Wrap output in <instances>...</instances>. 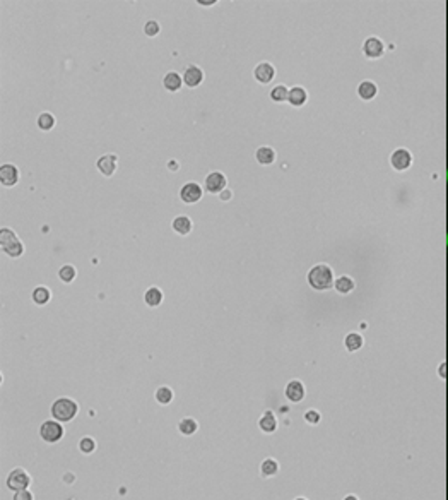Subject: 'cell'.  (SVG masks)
Wrapping results in <instances>:
<instances>
[{"instance_id":"cell-1","label":"cell","mask_w":448,"mask_h":500,"mask_svg":"<svg viewBox=\"0 0 448 500\" xmlns=\"http://www.w3.org/2000/svg\"><path fill=\"white\" fill-rule=\"evenodd\" d=\"M77 413H79V404H77V401H74L70 398L55 399L50 408L51 418L60 421V423H70L77 416Z\"/></svg>"},{"instance_id":"cell-2","label":"cell","mask_w":448,"mask_h":500,"mask_svg":"<svg viewBox=\"0 0 448 500\" xmlns=\"http://www.w3.org/2000/svg\"><path fill=\"white\" fill-rule=\"evenodd\" d=\"M308 283L312 288L318 290V292H323V290H328L332 285H334V272L325 264H318V266L312 267L308 272Z\"/></svg>"},{"instance_id":"cell-3","label":"cell","mask_w":448,"mask_h":500,"mask_svg":"<svg viewBox=\"0 0 448 500\" xmlns=\"http://www.w3.org/2000/svg\"><path fill=\"white\" fill-rule=\"evenodd\" d=\"M63 434H65V430H63V423L53 420V418H51V420L43 421L41 427H40V437L43 442H46V444L60 442V440L63 439Z\"/></svg>"},{"instance_id":"cell-4","label":"cell","mask_w":448,"mask_h":500,"mask_svg":"<svg viewBox=\"0 0 448 500\" xmlns=\"http://www.w3.org/2000/svg\"><path fill=\"white\" fill-rule=\"evenodd\" d=\"M31 476L26 469L22 468H14L12 471L7 475L5 478V487L9 488L10 492H21V490H28L31 487Z\"/></svg>"},{"instance_id":"cell-5","label":"cell","mask_w":448,"mask_h":500,"mask_svg":"<svg viewBox=\"0 0 448 500\" xmlns=\"http://www.w3.org/2000/svg\"><path fill=\"white\" fill-rule=\"evenodd\" d=\"M284 396L289 402H301L306 396L305 384L301 380H289L284 387Z\"/></svg>"},{"instance_id":"cell-6","label":"cell","mask_w":448,"mask_h":500,"mask_svg":"<svg viewBox=\"0 0 448 500\" xmlns=\"http://www.w3.org/2000/svg\"><path fill=\"white\" fill-rule=\"evenodd\" d=\"M180 199L185 204H195L202 199V187L195 182H188L180 189Z\"/></svg>"},{"instance_id":"cell-7","label":"cell","mask_w":448,"mask_h":500,"mask_svg":"<svg viewBox=\"0 0 448 500\" xmlns=\"http://www.w3.org/2000/svg\"><path fill=\"white\" fill-rule=\"evenodd\" d=\"M226 185H227L226 177H224L221 171H211L205 177V189L211 194H221L226 189Z\"/></svg>"},{"instance_id":"cell-8","label":"cell","mask_w":448,"mask_h":500,"mask_svg":"<svg viewBox=\"0 0 448 500\" xmlns=\"http://www.w3.org/2000/svg\"><path fill=\"white\" fill-rule=\"evenodd\" d=\"M277 427H279V421H277V416H275V413L272 411V409H265V411L262 413V416L259 418V428H260V432L270 435V434H274V432L277 430Z\"/></svg>"},{"instance_id":"cell-9","label":"cell","mask_w":448,"mask_h":500,"mask_svg":"<svg viewBox=\"0 0 448 500\" xmlns=\"http://www.w3.org/2000/svg\"><path fill=\"white\" fill-rule=\"evenodd\" d=\"M19 180V170L17 166L10 165V163H5V165L0 166V182H2L3 187H12V185L17 184Z\"/></svg>"},{"instance_id":"cell-10","label":"cell","mask_w":448,"mask_h":500,"mask_svg":"<svg viewBox=\"0 0 448 500\" xmlns=\"http://www.w3.org/2000/svg\"><path fill=\"white\" fill-rule=\"evenodd\" d=\"M253 76H255V79L259 81V83L267 84V83H270V81L274 79L275 69H274V65H272V63L260 62L259 65L255 67V70H253Z\"/></svg>"},{"instance_id":"cell-11","label":"cell","mask_w":448,"mask_h":500,"mask_svg":"<svg viewBox=\"0 0 448 500\" xmlns=\"http://www.w3.org/2000/svg\"><path fill=\"white\" fill-rule=\"evenodd\" d=\"M204 81V70L197 65H188L183 72V83L188 88H197Z\"/></svg>"},{"instance_id":"cell-12","label":"cell","mask_w":448,"mask_h":500,"mask_svg":"<svg viewBox=\"0 0 448 500\" xmlns=\"http://www.w3.org/2000/svg\"><path fill=\"white\" fill-rule=\"evenodd\" d=\"M177 430L183 437H192V435H195L199 432V421L192 416H185L177 423Z\"/></svg>"},{"instance_id":"cell-13","label":"cell","mask_w":448,"mask_h":500,"mask_svg":"<svg viewBox=\"0 0 448 500\" xmlns=\"http://www.w3.org/2000/svg\"><path fill=\"white\" fill-rule=\"evenodd\" d=\"M410 161H412V158H410V152L407 149H397L392 154V166L399 171H404L405 168H409Z\"/></svg>"},{"instance_id":"cell-14","label":"cell","mask_w":448,"mask_h":500,"mask_svg":"<svg viewBox=\"0 0 448 500\" xmlns=\"http://www.w3.org/2000/svg\"><path fill=\"white\" fill-rule=\"evenodd\" d=\"M96 166H98V170L101 171L104 177H111V175L115 173V170H117V156L115 154H104L98 159Z\"/></svg>"},{"instance_id":"cell-15","label":"cell","mask_w":448,"mask_h":500,"mask_svg":"<svg viewBox=\"0 0 448 500\" xmlns=\"http://www.w3.org/2000/svg\"><path fill=\"white\" fill-rule=\"evenodd\" d=\"M363 50H364V53H366V57H369V58H378V57H382L385 47H383V43L380 42L378 38H368L366 42H364Z\"/></svg>"},{"instance_id":"cell-16","label":"cell","mask_w":448,"mask_h":500,"mask_svg":"<svg viewBox=\"0 0 448 500\" xmlns=\"http://www.w3.org/2000/svg\"><path fill=\"white\" fill-rule=\"evenodd\" d=\"M260 476L262 478H272L279 473V462L277 459L274 457H265L262 462H260Z\"/></svg>"},{"instance_id":"cell-17","label":"cell","mask_w":448,"mask_h":500,"mask_svg":"<svg viewBox=\"0 0 448 500\" xmlns=\"http://www.w3.org/2000/svg\"><path fill=\"white\" fill-rule=\"evenodd\" d=\"M144 301H145V305L151 307V308L159 307L161 301H163V292L159 288H156V286H151V288H149L144 295Z\"/></svg>"},{"instance_id":"cell-18","label":"cell","mask_w":448,"mask_h":500,"mask_svg":"<svg viewBox=\"0 0 448 500\" xmlns=\"http://www.w3.org/2000/svg\"><path fill=\"white\" fill-rule=\"evenodd\" d=\"M181 83H183V76H180L178 72H168L166 76H164V79H163V84H164V88L168 89V91H171V93H175V91H178V89L181 88Z\"/></svg>"},{"instance_id":"cell-19","label":"cell","mask_w":448,"mask_h":500,"mask_svg":"<svg viewBox=\"0 0 448 500\" xmlns=\"http://www.w3.org/2000/svg\"><path fill=\"white\" fill-rule=\"evenodd\" d=\"M173 398H175V394H173V389H171V387H168V386H161V387H158V389H156V393H154V399H156V402H158V404H161V406H168V404H171V401H173Z\"/></svg>"},{"instance_id":"cell-20","label":"cell","mask_w":448,"mask_h":500,"mask_svg":"<svg viewBox=\"0 0 448 500\" xmlns=\"http://www.w3.org/2000/svg\"><path fill=\"white\" fill-rule=\"evenodd\" d=\"M255 158L260 165H272L275 161V151L270 146H262L257 149Z\"/></svg>"},{"instance_id":"cell-21","label":"cell","mask_w":448,"mask_h":500,"mask_svg":"<svg viewBox=\"0 0 448 500\" xmlns=\"http://www.w3.org/2000/svg\"><path fill=\"white\" fill-rule=\"evenodd\" d=\"M192 221H190L188 216H177L173 219V230L180 235H188L192 231Z\"/></svg>"},{"instance_id":"cell-22","label":"cell","mask_w":448,"mask_h":500,"mask_svg":"<svg viewBox=\"0 0 448 500\" xmlns=\"http://www.w3.org/2000/svg\"><path fill=\"white\" fill-rule=\"evenodd\" d=\"M31 298H33V301H35L36 305H46L48 301H50V298H51V293H50V290H48L46 286H36V288L33 290V293H31Z\"/></svg>"},{"instance_id":"cell-23","label":"cell","mask_w":448,"mask_h":500,"mask_svg":"<svg viewBox=\"0 0 448 500\" xmlns=\"http://www.w3.org/2000/svg\"><path fill=\"white\" fill-rule=\"evenodd\" d=\"M306 98H308V95H306L305 89L296 86V88L289 89V100L287 101L293 104V106H301V104L306 103Z\"/></svg>"},{"instance_id":"cell-24","label":"cell","mask_w":448,"mask_h":500,"mask_svg":"<svg viewBox=\"0 0 448 500\" xmlns=\"http://www.w3.org/2000/svg\"><path fill=\"white\" fill-rule=\"evenodd\" d=\"M334 286L341 295H347L354 290V281H353V278H349V276H341V278L335 279Z\"/></svg>"},{"instance_id":"cell-25","label":"cell","mask_w":448,"mask_h":500,"mask_svg":"<svg viewBox=\"0 0 448 500\" xmlns=\"http://www.w3.org/2000/svg\"><path fill=\"white\" fill-rule=\"evenodd\" d=\"M344 345H346L347 351H358V350L363 346V336L358 334V333L347 334L346 339H344Z\"/></svg>"},{"instance_id":"cell-26","label":"cell","mask_w":448,"mask_h":500,"mask_svg":"<svg viewBox=\"0 0 448 500\" xmlns=\"http://www.w3.org/2000/svg\"><path fill=\"white\" fill-rule=\"evenodd\" d=\"M270 98H272V101H275V103L287 101V100H289V89H287L284 84L274 86L270 91Z\"/></svg>"},{"instance_id":"cell-27","label":"cell","mask_w":448,"mask_h":500,"mask_svg":"<svg viewBox=\"0 0 448 500\" xmlns=\"http://www.w3.org/2000/svg\"><path fill=\"white\" fill-rule=\"evenodd\" d=\"M358 95H359L363 100L375 98V96H376V86H375V83H371V81H364V83H361L359 88H358Z\"/></svg>"},{"instance_id":"cell-28","label":"cell","mask_w":448,"mask_h":500,"mask_svg":"<svg viewBox=\"0 0 448 500\" xmlns=\"http://www.w3.org/2000/svg\"><path fill=\"white\" fill-rule=\"evenodd\" d=\"M79 450L82 454H86V456H89V454H92L96 450V447H98V444H96V440L92 439V437H89V435H86V437H82L79 440Z\"/></svg>"},{"instance_id":"cell-29","label":"cell","mask_w":448,"mask_h":500,"mask_svg":"<svg viewBox=\"0 0 448 500\" xmlns=\"http://www.w3.org/2000/svg\"><path fill=\"white\" fill-rule=\"evenodd\" d=\"M53 125H55V117L51 113H48V111H43L38 117V127L41 130H50V129H53Z\"/></svg>"},{"instance_id":"cell-30","label":"cell","mask_w":448,"mask_h":500,"mask_svg":"<svg viewBox=\"0 0 448 500\" xmlns=\"http://www.w3.org/2000/svg\"><path fill=\"white\" fill-rule=\"evenodd\" d=\"M3 253H7L9 257H12V259H16V257H19L22 255V252H24V247H22V244L19 240H16V242H12L10 245H7V247H3Z\"/></svg>"},{"instance_id":"cell-31","label":"cell","mask_w":448,"mask_h":500,"mask_svg":"<svg viewBox=\"0 0 448 500\" xmlns=\"http://www.w3.org/2000/svg\"><path fill=\"white\" fill-rule=\"evenodd\" d=\"M58 278H60L63 283L74 281V278H76V267L70 266V264H67V266H62L60 269H58Z\"/></svg>"},{"instance_id":"cell-32","label":"cell","mask_w":448,"mask_h":500,"mask_svg":"<svg viewBox=\"0 0 448 500\" xmlns=\"http://www.w3.org/2000/svg\"><path fill=\"white\" fill-rule=\"evenodd\" d=\"M16 240H17V237L12 230L2 228V231H0V245H2V249L7 247V245H10L12 242H16Z\"/></svg>"},{"instance_id":"cell-33","label":"cell","mask_w":448,"mask_h":500,"mask_svg":"<svg viewBox=\"0 0 448 500\" xmlns=\"http://www.w3.org/2000/svg\"><path fill=\"white\" fill-rule=\"evenodd\" d=\"M303 418L308 425H318L320 421H322V415H320V411H316V409H308V411H305Z\"/></svg>"},{"instance_id":"cell-34","label":"cell","mask_w":448,"mask_h":500,"mask_svg":"<svg viewBox=\"0 0 448 500\" xmlns=\"http://www.w3.org/2000/svg\"><path fill=\"white\" fill-rule=\"evenodd\" d=\"M144 33L147 36H156L159 35V24L158 21H147L144 24Z\"/></svg>"},{"instance_id":"cell-35","label":"cell","mask_w":448,"mask_h":500,"mask_svg":"<svg viewBox=\"0 0 448 500\" xmlns=\"http://www.w3.org/2000/svg\"><path fill=\"white\" fill-rule=\"evenodd\" d=\"M12 500H35V495H33V492L28 488V490L14 492Z\"/></svg>"},{"instance_id":"cell-36","label":"cell","mask_w":448,"mask_h":500,"mask_svg":"<svg viewBox=\"0 0 448 500\" xmlns=\"http://www.w3.org/2000/svg\"><path fill=\"white\" fill-rule=\"evenodd\" d=\"M231 196H233V192H231L229 189H224L223 192L219 194V199H221V200H229Z\"/></svg>"},{"instance_id":"cell-37","label":"cell","mask_w":448,"mask_h":500,"mask_svg":"<svg viewBox=\"0 0 448 500\" xmlns=\"http://www.w3.org/2000/svg\"><path fill=\"white\" fill-rule=\"evenodd\" d=\"M199 3H200V5H204V7H209V5H214L216 2H214V0H200Z\"/></svg>"},{"instance_id":"cell-38","label":"cell","mask_w":448,"mask_h":500,"mask_svg":"<svg viewBox=\"0 0 448 500\" xmlns=\"http://www.w3.org/2000/svg\"><path fill=\"white\" fill-rule=\"evenodd\" d=\"M168 168H170V170H177V168H178V163L173 159V161H170V163H168Z\"/></svg>"},{"instance_id":"cell-39","label":"cell","mask_w":448,"mask_h":500,"mask_svg":"<svg viewBox=\"0 0 448 500\" xmlns=\"http://www.w3.org/2000/svg\"><path fill=\"white\" fill-rule=\"evenodd\" d=\"M342 500H359V499H358L356 495H346V497L342 499Z\"/></svg>"},{"instance_id":"cell-40","label":"cell","mask_w":448,"mask_h":500,"mask_svg":"<svg viewBox=\"0 0 448 500\" xmlns=\"http://www.w3.org/2000/svg\"><path fill=\"white\" fill-rule=\"evenodd\" d=\"M440 374L445 377V365H442V367H440Z\"/></svg>"},{"instance_id":"cell-41","label":"cell","mask_w":448,"mask_h":500,"mask_svg":"<svg viewBox=\"0 0 448 500\" xmlns=\"http://www.w3.org/2000/svg\"><path fill=\"white\" fill-rule=\"evenodd\" d=\"M294 500H308V499H305V497H296Z\"/></svg>"},{"instance_id":"cell-42","label":"cell","mask_w":448,"mask_h":500,"mask_svg":"<svg viewBox=\"0 0 448 500\" xmlns=\"http://www.w3.org/2000/svg\"><path fill=\"white\" fill-rule=\"evenodd\" d=\"M447 180H448V173H447Z\"/></svg>"}]
</instances>
